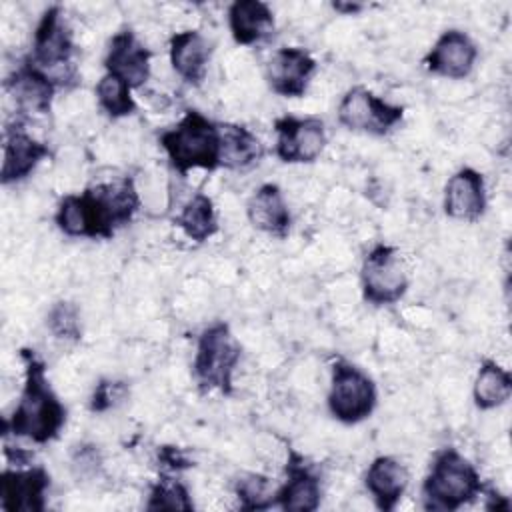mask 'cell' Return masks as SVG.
I'll use <instances>...</instances> for the list:
<instances>
[{"label": "cell", "mask_w": 512, "mask_h": 512, "mask_svg": "<svg viewBox=\"0 0 512 512\" xmlns=\"http://www.w3.org/2000/svg\"><path fill=\"white\" fill-rule=\"evenodd\" d=\"M140 206L132 178L96 184L80 194L60 200L54 222L70 238H112L116 228L128 224Z\"/></svg>", "instance_id": "6da1fadb"}, {"label": "cell", "mask_w": 512, "mask_h": 512, "mask_svg": "<svg viewBox=\"0 0 512 512\" xmlns=\"http://www.w3.org/2000/svg\"><path fill=\"white\" fill-rule=\"evenodd\" d=\"M22 360L26 364L24 388L14 412L2 422V434L46 444L58 438L66 424V408L46 378L44 362L32 350H22Z\"/></svg>", "instance_id": "7a4b0ae2"}, {"label": "cell", "mask_w": 512, "mask_h": 512, "mask_svg": "<svg viewBox=\"0 0 512 512\" xmlns=\"http://www.w3.org/2000/svg\"><path fill=\"white\" fill-rule=\"evenodd\" d=\"M158 140L172 168L182 176L194 168L208 172L220 168V126L198 110H186Z\"/></svg>", "instance_id": "3957f363"}, {"label": "cell", "mask_w": 512, "mask_h": 512, "mask_svg": "<svg viewBox=\"0 0 512 512\" xmlns=\"http://www.w3.org/2000/svg\"><path fill=\"white\" fill-rule=\"evenodd\" d=\"M484 490L474 464L456 448L436 452L422 484V498L428 510H458Z\"/></svg>", "instance_id": "277c9868"}, {"label": "cell", "mask_w": 512, "mask_h": 512, "mask_svg": "<svg viewBox=\"0 0 512 512\" xmlns=\"http://www.w3.org/2000/svg\"><path fill=\"white\" fill-rule=\"evenodd\" d=\"M242 348L226 322H214L202 330L196 344L192 372L202 392L218 390L230 396L234 390V372Z\"/></svg>", "instance_id": "5b68a950"}, {"label": "cell", "mask_w": 512, "mask_h": 512, "mask_svg": "<svg viewBox=\"0 0 512 512\" xmlns=\"http://www.w3.org/2000/svg\"><path fill=\"white\" fill-rule=\"evenodd\" d=\"M378 404V392L374 380L354 366L352 362L338 358L332 364L328 410L332 418L342 424H358L366 420Z\"/></svg>", "instance_id": "8992f818"}, {"label": "cell", "mask_w": 512, "mask_h": 512, "mask_svg": "<svg viewBox=\"0 0 512 512\" xmlns=\"http://www.w3.org/2000/svg\"><path fill=\"white\" fill-rule=\"evenodd\" d=\"M362 296L372 306L396 304L408 290V272L398 248L376 244L362 260Z\"/></svg>", "instance_id": "52a82bcc"}, {"label": "cell", "mask_w": 512, "mask_h": 512, "mask_svg": "<svg viewBox=\"0 0 512 512\" xmlns=\"http://www.w3.org/2000/svg\"><path fill=\"white\" fill-rule=\"evenodd\" d=\"M404 108L390 104L364 86L350 88L338 104V122L354 132H366L374 136L388 134L402 122Z\"/></svg>", "instance_id": "ba28073f"}, {"label": "cell", "mask_w": 512, "mask_h": 512, "mask_svg": "<svg viewBox=\"0 0 512 512\" xmlns=\"http://www.w3.org/2000/svg\"><path fill=\"white\" fill-rule=\"evenodd\" d=\"M276 156L286 164H312L326 146L324 122L316 116H282L274 120Z\"/></svg>", "instance_id": "9c48e42d"}, {"label": "cell", "mask_w": 512, "mask_h": 512, "mask_svg": "<svg viewBox=\"0 0 512 512\" xmlns=\"http://www.w3.org/2000/svg\"><path fill=\"white\" fill-rule=\"evenodd\" d=\"M72 54V32L66 24L62 6L54 4L42 14L40 22L36 24L32 38V54L28 58L48 74V70L70 66Z\"/></svg>", "instance_id": "30bf717a"}, {"label": "cell", "mask_w": 512, "mask_h": 512, "mask_svg": "<svg viewBox=\"0 0 512 512\" xmlns=\"http://www.w3.org/2000/svg\"><path fill=\"white\" fill-rule=\"evenodd\" d=\"M314 72L316 60L300 46L278 48L266 64L268 86L274 94L284 98H302Z\"/></svg>", "instance_id": "8fae6325"}, {"label": "cell", "mask_w": 512, "mask_h": 512, "mask_svg": "<svg viewBox=\"0 0 512 512\" xmlns=\"http://www.w3.org/2000/svg\"><path fill=\"white\" fill-rule=\"evenodd\" d=\"M50 156V148L30 136L20 122L6 126L4 144H2V168L0 182L2 186L16 184L28 178L36 166Z\"/></svg>", "instance_id": "7c38bea8"}, {"label": "cell", "mask_w": 512, "mask_h": 512, "mask_svg": "<svg viewBox=\"0 0 512 512\" xmlns=\"http://www.w3.org/2000/svg\"><path fill=\"white\" fill-rule=\"evenodd\" d=\"M50 474L42 466L4 470L0 480V506L8 512H42Z\"/></svg>", "instance_id": "4fadbf2b"}, {"label": "cell", "mask_w": 512, "mask_h": 512, "mask_svg": "<svg viewBox=\"0 0 512 512\" xmlns=\"http://www.w3.org/2000/svg\"><path fill=\"white\" fill-rule=\"evenodd\" d=\"M476 58L478 48L474 40L466 32L450 28L438 36L430 52L424 56V66L436 76L462 80L472 72Z\"/></svg>", "instance_id": "5bb4252c"}, {"label": "cell", "mask_w": 512, "mask_h": 512, "mask_svg": "<svg viewBox=\"0 0 512 512\" xmlns=\"http://www.w3.org/2000/svg\"><path fill=\"white\" fill-rule=\"evenodd\" d=\"M4 88L16 102V108L22 114H48L52 106L54 92L58 82L38 68L30 58H26L16 70L6 78Z\"/></svg>", "instance_id": "9a60e30c"}, {"label": "cell", "mask_w": 512, "mask_h": 512, "mask_svg": "<svg viewBox=\"0 0 512 512\" xmlns=\"http://www.w3.org/2000/svg\"><path fill=\"white\" fill-rule=\"evenodd\" d=\"M150 58L152 52L130 28H124L110 38L104 68L108 74L122 78L134 90L144 86L150 78Z\"/></svg>", "instance_id": "2e32d148"}, {"label": "cell", "mask_w": 512, "mask_h": 512, "mask_svg": "<svg viewBox=\"0 0 512 512\" xmlns=\"http://www.w3.org/2000/svg\"><path fill=\"white\" fill-rule=\"evenodd\" d=\"M486 184L484 176L464 166L456 170L444 186V212L452 220L476 222L486 212Z\"/></svg>", "instance_id": "e0dca14e"}, {"label": "cell", "mask_w": 512, "mask_h": 512, "mask_svg": "<svg viewBox=\"0 0 512 512\" xmlns=\"http://www.w3.org/2000/svg\"><path fill=\"white\" fill-rule=\"evenodd\" d=\"M320 496V478L300 454L290 452L286 462V482L276 488L274 506L290 512H312L320 506Z\"/></svg>", "instance_id": "ac0fdd59"}, {"label": "cell", "mask_w": 512, "mask_h": 512, "mask_svg": "<svg viewBox=\"0 0 512 512\" xmlns=\"http://www.w3.org/2000/svg\"><path fill=\"white\" fill-rule=\"evenodd\" d=\"M246 216L256 230L268 236L286 238L290 232L292 216L288 204L284 200L280 186L272 182H266L254 190L246 204Z\"/></svg>", "instance_id": "d6986e66"}, {"label": "cell", "mask_w": 512, "mask_h": 512, "mask_svg": "<svg viewBox=\"0 0 512 512\" xmlns=\"http://www.w3.org/2000/svg\"><path fill=\"white\" fill-rule=\"evenodd\" d=\"M170 64L174 72L188 84L198 86L206 78L210 44L200 30H182L172 34L170 44Z\"/></svg>", "instance_id": "ffe728a7"}, {"label": "cell", "mask_w": 512, "mask_h": 512, "mask_svg": "<svg viewBox=\"0 0 512 512\" xmlns=\"http://www.w3.org/2000/svg\"><path fill=\"white\" fill-rule=\"evenodd\" d=\"M366 490L384 512L394 510L408 488V470L394 456H378L366 470Z\"/></svg>", "instance_id": "44dd1931"}, {"label": "cell", "mask_w": 512, "mask_h": 512, "mask_svg": "<svg viewBox=\"0 0 512 512\" xmlns=\"http://www.w3.org/2000/svg\"><path fill=\"white\" fill-rule=\"evenodd\" d=\"M228 28L236 44L252 46L274 34V12L262 0H236L228 8Z\"/></svg>", "instance_id": "7402d4cb"}, {"label": "cell", "mask_w": 512, "mask_h": 512, "mask_svg": "<svg viewBox=\"0 0 512 512\" xmlns=\"http://www.w3.org/2000/svg\"><path fill=\"white\" fill-rule=\"evenodd\" d=\"M220 126V166L242 170L256 164L264 150L260 140L240 124H218Z\"/></svg>", "instance_id": "603a6c76"}, {"label": "cell", "mask_w": 512, "mask_h": 512, "mask_svg": "<svg viewBox=\"0 0 512 512\" xmlns=\"http://www.w3.org/2000/svg\"><path fill=\"white\" fill-rule=\"evenodd\" d=\"M510 394H512L510 372L494 360H482L472 386V398L476 408L494 410L506 404Z\"/></svg>", "instance_id": "cb8c5ba5"}, {"label": "cell", "mask_w": 512, "mask_h": 512, "mask_svg": "<svg viewBox=\"0 0 512 512\" xmlns=\"http://www.w3.org/2000/svg\"><path fill=\"white\" fill-rule=\"evenodd\" d=\"M174 224L184 232L192 242H206L218 232V216L210 196L196 192L174 218Z\"/></svg>", "instance_id": "d4e9b609"}, {"label": "cell", "mask_w": 512, "mask_h": 512, "mask_svg": "<svg viewBox=\"0 0 512 512\" xmlns=\"http://www.w3.org/2000/svg\"><path fill=\"white\" fill-rule=\"evenodd\" d=\"M98 106L112 118H124L136 112V102L132 98V88L114 74H104L96 84Z\"/></svg>", "instance_id": "484cf974"}, {"label": "cell", "mask_w": 512, "mask_h": 512, "mask_svg": "<svg viewBox=\"0 0 512 512\" xmlns=\"http://www.w3.org/2000/svg\"><path fill=\"white\" fill-rule=\"evenodd\" d=\"M148 510H192L194 502L190 498L188 488L168 476H160L148 494L146 502Z\"/></svg>", "instance_id": "4316f807"}, {"label": "cell", "mask_w": 512, "mask_h": 512, "mask_svg": "<svg viewBox=\"0 0 512 512\" xmlns=\"http://www.w3.org/2000/svg\"><path fill=\"white\" fill-rule=\"evenodd\" d=\"M236 496L244 510H264L274 506L276 490L272 482L262 474H244L236 480Z\"/></svg>", "instance_id": "83f0119b"}, {"label": "cell", "mask_w": 512, "mask_h": 512, "mask_svg": "<svg viewBox=\"0 0 512 512\" xmlns=\"http://www.w3.org/2000/svg\"><path fill=\"white\" fill-rule=\"evenodd\" d=\"M46 326L60 340L78 342L82 338L80 312L72 302H66V300L56 302L46 316Z\"/></svg>", "instance_id": "f1b7e54d"}, {"label": "cell", "mask_w": 512, "mask_h": 512, "mask_svg": "<svg viewBox=\"0 0 512 512\" xmlns=\"http://www.w3.org/2000/svg\"><path fill=\"white\" fill-rule=\"evenodd\" d=\"M126 396V384L116 380H100L92 392L90 398V410L92 412H106L118 402H122Z\"/></svg>", "instance_id": "f546056e"}, {"label": "cell", "mask_w": 512, "mask_h": 512, "mask_svg": "<svg viewBox=\"0 0 512 512\" xmlns=\"http://www.w3.org/2000/svg\"><path fill=\"white\" fill-rule=\"evenodd\" d=\"M72 464L78 470V476L94 474L100 466V454L94 446H78V450L72 458Z\"/></svg>", "instance_id": "4dcf8cb0"}, {"label": "cell", "mask_w": 512, "mask_h": 512, "mask_svg": "<svg viewBox=\"0 0 512 512\" xmlns=\"http://www.w3.org/2000/svg\"><path fill=\"white\" fill-rule=\"evenodd\" d=\"M158 458L164 466H168L170 470H182V468H188L192 466L190 460L184 456V452L176 446H162L158 450Z\"/></svg>", "instance_id": "1f68e13d"}, {"label": "cell", "mask_w": 512, "mask_h": 512, "mask_svg": "<svg viewBox=\"0 0 512 512\" xmlns=\"http://www.w3.org/2000/svg\"><path fill=\"white\" fill-rule=\"evenodd\" d=\"M332 8L340 14H356L362 10V4L356 2H332Z\"/></svg>", "instance_id": "d6a6232c"}]
</instances>
